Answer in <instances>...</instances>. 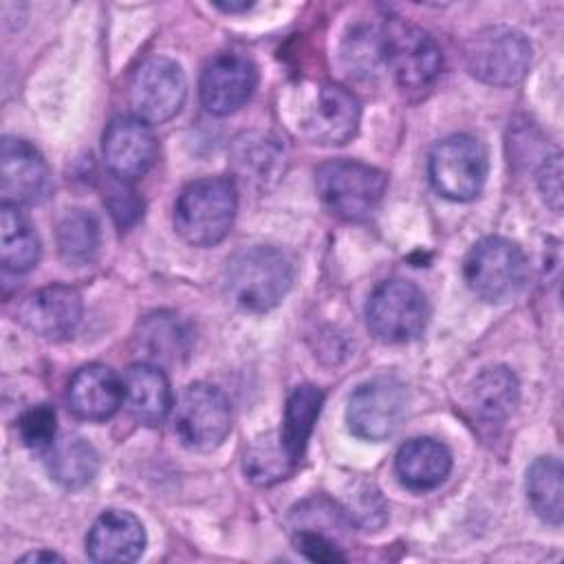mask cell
I'll return each mask as SVG.
<instances>
[{
    "mask_svg": "<svg viewBox=\"0 0 564 564\" xmlns=\"http://www.w3.org/2000/svg\"><path fill=\"white\" fill-rule=\"evenodd\" d=\"M540 192L553 212L562 209V161L560 154L549 156L538 172Z\"/></svg>",
    "mask_w": 564,
    "mask_h": 564,
    "instance_id": "obj_32",
    "label": "cell"
},
{
    "mask_svg": "<svg viewBox=\"0 0 564 564\" xmlns=\"http://www.w3.org/2000/svg\"><path fill=\"white\" fill-rule=\"evenodd\" d=\"M187 84L181 66L170 57L143 59L130 77L128 101L143 123H163L172 119L185 101Z\"/></svg>",
    "mask_w": 564,
    "mask_h": 564,
    "instance_id": "obj_10",
    "label": "cell"
},
{
    "mask_svg": "<svg viewBox=\"0 0 564 564\" xmlns=\"http://www.w3.org/2000/svg\"><path fill=\"white\" fill-rule=\"evenodd\" d=\"M359 115V101L350 90L326 84L317 90L306 112L304 132L313 143L339 145L357 132Z\"/></svg>",
    "mask_w": 564,
    "mask_h": 564,
    "instance_id": "obj_16",
    "label": "cell"
},
{
    "mask_svg": "<svg viewBox=\"0 0 564 564\" xmlns=\"http://www.w3.org/2000/svg\"><path fill=\"white\" fill-rule=\"evenodd\" d=\"M452 469L449 449L434 438H410L394 456V471L399 480L414 491H427L445 482Z\"/></svg>",
    "mask_w": 564,
    "mask_h": 564,
    "instance_id": "obj_20",
    "label": "cell"
},
{
    "mask_svg": "<svg viewBox=\"0 0 564 564\" xmlns=\"http://www.w3.org/2000/svg\"><path fill=\"white\" fill-rule=\"evenodd\" d=\"M48 192V167L42 154L24 139L4 137L0 150L2 205H33Z\"/></svg>",
    "mask_w": 564,
    "mask_h": 564,
    "instance_id": "obj_13",
    "label": "cell"
},
{
    "mask_svg": "<svg viewBox=\"0 0 564 564\" xmlns=\"http://www.w3.org/2000/svg\"><path fill=\"white\" fill-rule=\"evenodd\" d=\"M430 319L425 293L410 280L381 282L368 297L366 324L386 344H408L423 335Z\"/></svg>",
    "mask_w": 564,
    "mask_h": 564,
    "instance_id": "obj_5",
    "label": "cell"
},
{
    "mask_svg": "<svg viewBox=\"0 0 564 564\" xmlns=\"http://www.w3.org/2000/svg\"><path fill=\"white\" fill-rule=\"evenodd\" d=\"M97 469L99 456L82 436L66 434L48 447V471L62 487L79 489L95 478Z\"/></svg>",
    "mask_w": 564,
    "mask_h": 564,
    "instance_id": "obj_24",
    "label": "cell"
},
{
    "mask_svg": "<svg viewBox=\"0 0 564 564\" xmlns=\"http://www.w3.org/2000/svg\"><path fill=\"white\" fill-rule=\"evenodd\" d=\"M123 401L139 423L161 425L172 410L170 381L156 366L134 364L123 375Z\"/></svg>",
    "mask_w": 564,
    "mask_h": 564,
    "instance_id": "obj_19",
    "label": "cell"
},
{
    "mask_svg": "<svg viewBox=\"0 0 564 564\" xmlns=\"http://www.w3.org/2000/svg\"><path fill=\"white\" fill-rule=\"evenodd\" d=\"M344 59L357 73H370L377 68L381 57V33H372L368 29H357L346 40Z\"/></svg>",
    "mask_w": 564,
    "mask_h": 564,
    "instance_id": "obj_30",
    "label": "cell"
},
{
    "mask_svg": "<svg viewBox=\"0 0 564 564\" xmlns=\"http://www.w3.org/2000/svg\"><path fill=\"white\" fill-rule=\"evenodd\" d=\"M123 401V379L115 370L101 364H88L79 368L66 390V403L70 412L84 421L110 419Z\"/></svg>",
    "mask_w": 564,
    "mask_h": 564,
    "instance_id": "obj_17",
    "label": "cell"
},
{
    "mask_svg": "<svg viewBox=\"0 0 564 564\" xmlns=\"http://www.w3.org/2000/svg\"><path fill=\"white\" fill-rule=\"evenodd\" d=\"M238 194L234 181L225 176H205L183 187L174 205V227L178 236L194 247L220 242L236 216Z\"/></svg>",
    "mask_w": 564,
    "mask_h": 564,
    "instance_id": "obj_1",
    "label": "cell"
},
{
    "mask_svg": "<svg viewBox=\"0 0 564 564\" xmlns=\"http://www.w3.org/2000/svg\"><path fill=\"white\" fill-rule=\"evenodd\" d=\"M388 178L381 170L350 161H326L315 172V187L322 203L344 220H361L370 216L383 198Z\"/></svg>",
    "mask_w": 564,
    "mask_h": 564,
    "instance_id": "obj_3",
    "label": "cell"
},
{
    "mask_svg": "<svg viewBox=\"0 0 564 564\" xmlns=\"http://www.w3.org/2000/svg\"><path fill=\"white\" fill-rule=\"evenodd\" d=\"M463 51L469 73L491 86L518 84L531 64L529 40L518 29L505 24L471 33Z\"/></svg>",
    "mask_w": 564,
    "mask_h": 564,
    "instance_id": "obj_6",
    "label": "cell"
},
{
    "mask_svg": "<svg viewBox=\"0 0 564 564\" xmlns=\"http://www.w3.org/2000/svg\"><path fill=\"white\" fill-rule=\"evenodd\" d=\"M145 549L141 520L123 509L104 511L86 535V553L93 562H134Z\"/></svg>",
    "mask_w": 564,
    "mask_h": 564,
    "instance_id": "obj_18",
    "label": "cell"
},
{
    "mask_svg": "<svg viewBox=\"0 0 564 564\" xmlns=\"http://www.w3.org/2000/svg\"><path fill=\"white\" fill-rule=\"evenodd\" d=\"M324 394L311 383L293 388L284 405V419L280 430V445L284 447L291 463H297L304 456L308 438L313 434L315 421L322 412Z\"/></svg>",
    "mask_w": 564,
    "mask_h": 564,
    "instance_id": "obj_23",
    "label": "cell"
},
{
    "mask_svg": "<svg viewBox=\"0 0 564 564\" xmlns=\"http://www.w3.org/2000/svg\"><path fill=\"white\" fill-rule=\"evenodd\" d=\"M40 258V238L13 205L0 209V260L11 273H24Z\"/></svg>",
    "mask_w": 564,
    "mask_h": 564,
    "instance_id": "obj_25",
    "label": "cell"
},
{
    "mask_svg": "<svg viewBox=\"0 0 564 564\" xmlns=\"http://www.w3.org/2000/svg\"><path fill=\"white\" fill-rule=\"evenodd\" d=\"M53 562V560H62L57 553H51V551H35V553H26L22 557V562Z\"/></svg>",
    "mask_w": 564,
    "mask_h": 564,
    "instance_id": "obj_34",
    "label": "cell"
},
{
    "mask_svg": "<svg viewBox=\"0 0 564 564\" xmlns=\"http://www.w3.org/2000/svg\"><path fill=\"white\" fill-rule=\"evenodd\" d=\"M55 432H57L55 410L46 403L29 408L18 419V436L29 449L48 452V447L55 443Z\"/></svg>",
    "mask_w": 564,
    "mask_h": 564,
    "instance_id": "obj_29",
    "label": "cell"
},
{
    "mask_svg": "<svg viewBox=\"0 0 564 564\" xmlns=\"http://www.w3.org/2000/svg\"><path fill=\"white\" fill-rule=\"evenodd\" d=\"M405 410V386L394 377H375L348 397L346 423L357 438L386 441L399 430Z\"/></svg>",
    "mask_w": 564,
    "mask_h": 564,
    "instance_id": "obj_9",
    "label": "cell"
},
{
    "mask_svg": "<svg viewBox=\"0 0 564 564\" xmlns=\"http://www.w3.org/2000/svg\"><path fill=\"white\" fill-rule=\"evenodd\" d=\"M487 152L467 134L438 141L427 159L432 187L449 200H471L480 194L487 178Z\"/></svg>",
    "mask_w": 564,
    "mask_h": 564,
    "instance_id": "obj_7",
    "label": "cell"
},
{
    "mask_svg": "<svg viewBox=\"0 0 564 564\" xmlns=\"http://www.w3.org/2000/svg\"><path fill=\"white\" fill-rule=\"evenodd\" d=\"M99 247V223L86 209H70L57 225V249L64 262L79 267L95 258Z\"/></svg>",
    "mask_w": 564,
    "mask_h": 564,
    "instance_id": "obj_27",
    "label": "cell"
},
{
    "mask_svg": "<svg viewBox=\"0 0 564 564\" xmlns=\"http://www.w3.org/2000/svg\"><path fill=\"white\" fill-rule=\"evenodd\" d=\"M123 185H126V181H119L117 185H110V189L106 194V200H108V207H110L115 220L119 225H130L139 218L141 203L134 198V194L130 189H123Z\"/></svg>",
    "mask_w": 564,
    "mask_h": 564,
    "instance_id": "obj_33",
    "label": "cell"
},
{
    "mask_svg": "<svg viewBox=\"0 0 564 564\" xmlns=\"http://www.w3.org/2000/svg\"><path fill=\"white\" fill-rule=\"evenodd\" d=\"M562 463L555 456H540L527 471V498L535 516L546 524H562Z\"/></svg>",
    "mask_w": 564,
    "mask_h": 564,
    "instance_id": "obj_26",
    "label": "cell"
},
{
    "mask_svg": "<svg viewBox=\"0 0 564 564\" xmlns=\"http://www.w3.org/2000/svg\"><path fill=\"white\" fill-rule=\"evenodd\" d=\"M291 284L293 264L275 247H245L227 262V293L238 306L251 313H264L278 306Z\"/></svg>",
    "mask_w": 564,
    "mask_h": 564,
    "instance_id": "obj_2",
    "label": "cell"
},
{
    "mask_svg": "<svg viewBox=\"0 0 564 564\" xmlns=\"http://www.w3.org/2000/svg\"><path fill=\"white\" fill-rule=\"evenodd\" d=\"M293 465L295 463H291V458L286 456L284 447L280 445V438L278 445H273L271 438H262L245 456V469L258 482H273L286 478Z\"/></svg>",
    "mask_w": 564,
    "mask_h": 564,
    "instance_id": "obj_28",
    "label": "cell"
},
{
    "mask_svg": "<svg viewBox=\"0 0 564 564\" xmlns=\"http://www.w3.org/2000/svg\"><path fill=\"white\" fill-rule=\"evenodd\" d=\"M101 150L110 174L130 183L154 165L159 148L148 123L137 117H119L106 128Z\"/></svg>",
    "mask_w": 564,
    "mask_h": 564,
    "instance_id": "obj_14",
    "label": "cell"
},
{
    "mask_svg": "<svg viewBox=\"0 0 564 564\" xmlns=\"http://www.w3.org/2000/svg\"><path fill=\"white\" fill-rule=\"evenodd\" d=\"M293 540H295V549L313 562L346 560V555L337 549V544L330 538H326L322 531H315L311 527H297Z\"/></svg>",
    "mask_w": 564,
    "mask_h": 564,
    "instance_id": "obj_31",
    "label": "cell"
},
{
    "mask_svg": "<svg viewBox=\"0 0 564 564\" xmlns=\"http://www.w3.org/2000/svg\"><path fill=\"white\" fill-rule=\"evenodd\" d=\"M231 163L245 183L269 187L284 174V150L269 132H247L236 139Z\"/></svg>",
    "mask_w": 564,
    "mask_h": 564,
    "instance_id": "obj_21",
    "label": "cell"
},
{
    "mask_svg": "<svg viewBox=\"0 0 564 564\" xmlns=\"http://www.w3.org/2000/svg\"><path fill=\"white\" fill-rule=\"evenodd\" d=\"M231 430L227 397L209 383H192L176 405V434L189 449H216Z\"/></svg>",
    "mask_w": 564,
    "mask_h": 564,
    "instance_id": "obj_11",
    "label": "cell"
},
{
    "mask_svg": "<svg viewBox=\"0 0 564 564\" xmlns=\"http://www.w3.org/2000/svg\"><path fill=\"white\" fill-rule=\"evenodd\" d=\"M258 70L240 53H218L200 73V101L212 115L225 117L240 110L253 95Z\"/></svg>",
    "mask_w": 564,
    "mask_h": 564,
    "instance_id": "obj_12",
    "label": "cell"
},
{
    "mask_svg": "<svg viewBox=\"0 0 564 564\" xmlns=\"http://www.w3.org/2000/svg\"><path fill=\"white\" fill-rule=\"evenodd\" d=\"M82 295L73 286L51 284L26 295L18 308V319L31 333L46 339H64L82 322Z\"/></svg>",
    "mask_w": 564,
    "mask_h": 564,
    "instance_id": "obj_15",
    "label": "cell"
},
{
    "mask_svg": "<svg viewBox=\"0 0 564 564\" xmlns=\"http://www.w3.org/2000/svg\"><path fill=\"white\" fill-rule=\"evenodd\" d=\"M467 403L482 423H502L518 403V379L505 366L485 368L471 383Z\"/></svg>",
    "mask_w": 564,
    "mask_h": 564,
    "instance_id": "obj_22",
    "label": "cell"
},
{
    "mask_svg": "<svg viewBox=\"0 0 564 564\" xmlns=\"http://www.w3.org/2000/svg\"><path fill=\"white\" fill-rule=\"evenodd\" d=\"M381 57L403 88H425L443 66L436 40L405 20H390L381 31Z\"/></svg>",
    "mask_w": 564,
    "mask_h": 564,
    "instance_id": "obj_8",
    "label": "cell"
},
{
    "mask_svg": "<svg viewBox=\"0 0 564 564\" xmlns=\"http://www.w3.org/2000/svg\"><path fill=\"white\" fill-rule=\"evenodd\" d=\"M216 7L223 9V11H227V13H236V11H247V9H251L253 4H251V2H240V4H236V2H229V4L216 2Z\"/></svg>",
    "mask_w": 564,
    "mask_h": 564,
    "instance_id": "obj_35",
    "label": "cell"
},
{
    "mask_svg": "<svg viewBox=\"0 0 564 564\" xmlns=\"http://www.w3.org/2000/svg\"><path fill=\"white\" fill-rule=\"evenodd\" d=\"M527 273L529 264L522 249L502 236L480 238L463 264L469 291L485 302H505L518 295Z\"/></svg>",
    "mask_w": 564,
    "mask_h": 564,
    "instance_id": "obj_4",
    "label": "cell"
}]
</instances>
